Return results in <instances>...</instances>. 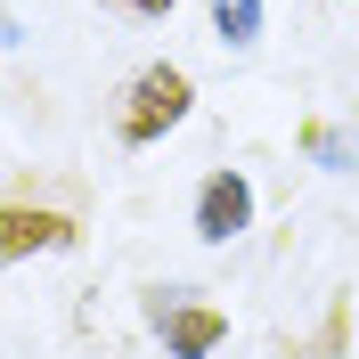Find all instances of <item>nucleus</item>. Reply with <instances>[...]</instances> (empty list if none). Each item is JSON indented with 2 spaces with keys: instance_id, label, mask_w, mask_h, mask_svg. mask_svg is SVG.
Masks as SVG:
<instances>
[{
  "instance_id": "nucleus-1",
  "label": "nucleus",
  "mask_w": 359,
  "mask_h": 359,
  "mask_svg": "<svg viewBox=\"0 0 359 359\" xmlns=\"http://www.w3.org/2000/svg\"><path fill=\"white\" fill-rule=\"evenodd\" d=\"M188 107H196V82L180 66H139L131 90H123V107H114V139L123 147H156L163 131L188 123Z\"/></svg>"
},
{
  "instance_id": "nucleus-2",
  "label": "nucleus",
  "mask_w": 359,
  "mask_h": 359,
  "mask_svg": "<svg viewBox=\"0 0 359 359\" xmlns=\"http://www.w3.org/2000/svg\"><path fill=\"white\" fill-rule=\"evenodd\" d=\"M82 229L74 212H49V204H0V262H33V253H66Z\"/></svg>"
},
{
  "instance_id": "nucleus-3",
  "label": "nucleus",
  "mask_w": 359,
  "mask_h": 359,
  "mask_svg": "<svg viewBox=\"0 0 359 359\" xmlns=\"http://www.w3.org/2000/svg\"><path fill=\"white\" fill-rule=\"evenodd\" d=\"M253 229V180L245 172H212L196 188V237L204 245H229V237H245Z\"/></svg>"
},
{
  "instance_id": "nucleus-4",
  "label": "nucleus",
  "mask_w": 359,
  "mask_h": 359,
  "mask_svg": "<svg viewBox=\"0 0 359 359\" xmlns=\"http://www.w3.org/2000/svg\"><path fill=\"white\" fill-rule=\"evenodd\" d=\"M156 327L172 359H212L229 343V311H212V302H156Z\"/></svg>"
},
{
  "instance_id": "nucleus-5",
  "label": "nucleus",
  "mask_w": 359,
  "mask_h": 359,
  "mask_svg": "<svg viewBox=\"0 0 359 359\" xmlns=\"http://www.w3.org/2000/svg\"><path fill=\"white\" fill-rule=\"evenodd\" d=\"M212 33L229 49H253L262 41V0H212Z\"/></svg>"
},
{
  "instance_id": "nucleus-6",
  "label": "nucleus",
  "mask_w": 359,
  "mask_h": 359,
  "mask_svg": "<svg viewBox=\"0 0 359 359\" xmlns=\"http://www.w3.org/2000/svg\"><path fill=\"white\" fill-rule=\"evenodd\" d=\"M114 8H131V17H172L180 0H114Z\"/></svg>"
},
{
  "instance_id": "nucleus-7",
  "label": "nucleus",
  "mask_w": 359,
  "mask_h": 359,
  "mask_svg": "<svg viewBox=\"0 0 359 359\" xmlns=\"http://www.w3.org/2000/svg\"><path fill=\"white\" fill-rule=\"evenodd\" d=\"M8 41H17V25H8V17H0V49H8Z\"/></svg>"
}]
</instances>
